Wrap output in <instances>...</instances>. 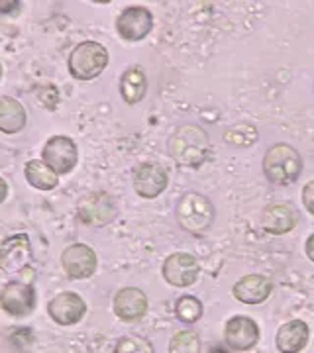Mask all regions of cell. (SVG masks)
I'll use <instances>...</instances> for the list:
<instances>
[{
    "mask_svg": "<svg viewBox=\"0 0 314 353\" xmlns=\"http://www.w3.org/2000/svg\"><path fill=\"white\" fill-rule=\"evenodd\" d=\"M169 353H201V340L195 332H177L169 341Z\"/></svg>",
    "mask_w": 314,
    "mask_h": 353,
    "instance_id": "603a6c76",
    "label": "cell"
},
{
    "mask_svg": "<svg viewBox=\"0 0 314 353\" xmlns=\"http://www.w3.org/2000/svg\"><path fill=\"white\" fill-rule=\"evenodd\" d=\"M277 350L281 353H299L308 343V326L302 320H291L277 332Z\"/></svg>",
    "mask_w": 314,
    "mask_h": 353,
    "instance_id": "ac0fdd59",
    "label": "cell"
},
{
    "mask_svg": "<svg viewBox=\"0 0 314 353\" xmlns=\"http://www.w3.org/2000/svg\"><path fill=\"white\" fill-rule=\"evenodd\" d=\"M224 338L234 352H248L259 340V328L248 316H234L226 322Z\"/></svg>",
    "mask_w": 314,
    "mask_h": 353,
    "instance_id": "4fadbf2b",
    "label": "cell"
},
{
    "mask_svg": "<svg viewBox=\"0 0 314 353\" xmlns=\"http://www.w3.org/2000/svg\"><path fill=\"white\" fill-rule=\"evenodd\" d=\"M210 141L202 128L185 124L175 130L169 139V153L183 167H201L208 155Z\"/></svg>",
    "mask_w": 314,
    "mask_h": 353,
    "instance_id": "6da1fadb",
    "label": "cell"
},
{
    "mask_svg": "<svg viewBox=\"0 0 314 353\" xmlns=\"http://www.w3.org/2000/svg\"><path fill=\"white\" fill-rule=\"evenodd\" d=\"M26 126V110L12 97L0 99V132L18 134Z\"/></svg>",
    "mask_w": 314,
    "mask_h": 353,
    "instance_id": "d6986e66",
    "label": "cell"
},
{
    "mask_svg": "<svg viewBox=\"0 0 314 353\" xmlns=\"http://www.w3.org/2000/svg\"><path fill=\"white\" fill-rule=\"evenodd\" d=\"M114 312L124 322H136L148 312V296L138 287L120 289L114 296Z\"/></svg>",
    "mask_w": 314,
    "mask_h": 353,
    "instance_id": "9a60e30c",
    "label": "cell"
},
{
    "mask_svg": "<svg viewBox=\"0 0 314 353\" xmlns=\"http://www.w3.org/2000/svg\"><path fill=\"white\" fill-rule=\"evenodd\" d=\"M306 255H308L311 261H314V234L306 240Z\"/></svg>",
    "mask_w": 314,
    "mask_h": 353,
    "instance_id": "4316f807",
    "label": "cell"
},
{
    "mask_svg": "<svg viewBox=\"0 0 314 353\" xmlns=\"http://www.w3.org/2000/svg\"><path fill=\"white\" fill-rule=\"evenodd\" d=\"M0 306L10 316L24 318V316L32 314L36 308V292L30 285L12 281L0 292Z\"/></svg>",
    "mask_w": 314,
    "mask_h": 353,
    "instance_id": "8992f818",
    "label": "cell"
},
{
    "mask_svg": "<svg viewBox=\"0 0 314 353\" xmlns=\"http://www.w3.org/2000/svg\"><path fill=\"white\" fill-rule=\"evenodd\" d=\"M228 143H236V145H251L257 141V130L250 124H239L236 128H230L224 134Z\"/></svg>",
    "mask_w": 314,
    "mask_h": 353,
    "instance_id": "cb8c5ba5",
    "label": "cell"
},
{
    "mask_svg": "<svg viewBox=\"0 0 314 353\" xmlns=\"http://www.w3.org/2000/svg\"><path fill=\"white\" fill-rule=\"evenodd\" d=\"M175 314L181 322L193 324L197 320H201L202 316V303L197 296H181L175 304Z\"/></svg>",
    "mask_w": 314,
    "mask_h": 353,
    "instance_id": "7402d4cb",
    "label": "cell"
},
{
    "mask_svg": "<svg viewBox=\"0 0 314 353\" xmlns=\"http://www.w3.org/2000/svg\"><path fill=\"white\" fill-rule=\"evenodd\" d=\"M118 34L126 41H139L144 39L153 28V16L148 8L144 6H130L122 10V14L116 20Z\"/></svg>",
    "mask_w": 314,
    "mask_h": 353,
    "instance_id": "30bf717a",
    "label": "cell"
},
{
    "mask_svg": "<svg viewBox=\"0 0 314 353\" xmlns=\"http://www.w3.org/2000/svg\"><path fill=\"white\" fill-rule=\"evenodd\" d=\"M167 173L161 165L144 163L134 173V189L141 199H155L167 189Z\"/></svg>",
    "mask_w": 314,
    "mask_h": 353,
    "instance_id": "5bb4252c",
    "label": "cell"
},
{
    "mask_svg": "<svg viewBox=\"0 0 314 353\" xmlns=\"http://www.w3.org/2000/svg\"><path fill=\"white\" fill-rule=\"evenodd\" d=\"M118 212L116 202L112 196H108L106 192H95L87 196L79 206V218L81 222H85L87 226H104Z\"/></svg>",
    "mask_w": 314,
    "mask_h": 353,
    "instance_id": "8fae6325",
    "label": "cell"
},
{
    "mask_svg": "<svg viewBox=\"0 0 314 353\" xmlns=\"http://www.w3.org/2000/svg\"><path fill=\"white\" fill-rule=\"evenodd\" d=\"M32 263V248L26 234L12 236L0 243V269L6 273H22Z\"/></svg>",
    "mask_w": 314,
    "mask_h": 353,
    "instance_id": "52a82bcc",
    "label": "cell"
},
{
    "mask_svg": "<svg viewBox=\"0 0 314 353\" xmlns=\"http://www.w3.org/2000/svg\"><path fill=\"white\" fill-rule=\"evenodd\" d=\"M302 171V159L289 143H275L264 157V173L273 185H291Z\"/></svg>",
    "mask_w": 314,
    "mask_h": 353,
    "instance_id": "7a4b0ae2",
    "label": "cell"
},
{
    "mask_svg": "<svg viewBox=\"0 0 314 353\" xmlns=\"http://www.w3.org/2000/svg\"><path fill=\"white\" fill-rule=\"evenodd\" d=\"M302 202H304L306 210L314 216V181L304 185V189H302Z\"/></svg>",
    "mask_w": 314,
    "mask_h": 353,
    "instance_id": "484cf974",
    "label": "cell"
},
{
    "mask_svg": "<svg viewBox=\"0 0 314 353\" xmlns=\"http://www.w3.org/2000/svg\"><path fill=\"white\" fill-rule=\"evenodd\" d=\"M297 210L291 206L289 202H275V204H269L265 208L264 214V228L265 232L269 234H287L293 228L297 226Z\"/></svg>",
    "mask_w": 314,
    "mask_h": 353,
    "instance_id": "e0dca14e",
    "label": "cell"
},
{
    "mask_svg": "<svg viewBox=\"0 0 314 353\" xmlns=\"http://www.w3.org/2000/svg\"><path fill=\"white\" fill-rule=\"evenodd\" d=\"M48 312L51 320L59 326H73L83 320L87 312V304L77 292H59L48 304Z\"/></svg>",
    "mask_w": 314,
    "mask_h": 353,
    "instance_id": "9c48e42d",
    "label": "cell"
},
{
    "mask_svg": "<svg viewBox=\"0 0 314 353\" xmlns=\"http://www.w3.org/2000/svg\"><path fill=\"white\" fill-rule=\"evenodd\" d=\"M210 353H230V352L224 350V347H220V345H214L213 350H210Z\"/></svg>",
    "mask_w": 314,
    "mask_h": 353,
    "instance_id": "f546056e",
    "label": "cell"
},
{
    "mask_svg": "<svg viewBox=\"0 0 314 353\" xmlns=\"http://www.w3.org/2000/svg\"><path fill=\"white\" fill-rule=\"evenodd\" d=\"M199 261L188 253L177 252L164 263V277L173 287H190L199 279Z\"/></svg>",
    "mask_w": 314,
    "mask_h": 353,
    "instance_id": "ba28073f",
    "label": "cell"
},
{
    "mask_svg": "<svg viewBox=\"0 0 314 353\" xmlns=\"http://www.w3.org/2000/svg\"><path fill=\"white\" fill-rule=\"evenodd\" d=\"M20 2H0V12H8L12 8H18Z\"/></svg>",
    "mask_w": 314,
    "mask_h": 353,
    "instance_id": "83f0119b",
    "label": "cell"
},
{
    "mask_svg": "<svg viewBox=\"0 0 314 353\" xmlns=\"http://www.w3.org/2000/svg\"><path fill=\"white\" fill-rule=\"evenodd\" d=\"M6 194H8V185H6L4 179H0V202H4Z\"/></svg>",
    "mask_w": 314,
    "mask_h": 353,
    "instance_id": "f1b7e54d",
    "label": "cell"
},
{
    "mask_svg": "<svg viewBox=\"0 0 314 353\" xmlns=\"http://www.w3.org/2000/svg\"><path fill=\"white\" fill-rule=\"evenodd\" d=\"M146 90H148V79L144 69L134 65L126 71L120 81V92H122V99L128 104H138L144 97H146Z\"/></svg>",
    "mask_w": 314,
    "mask_h": 353,
    "instance_id": "ffe728a7",
    "label": "cell"
},
{
    "mask_svg": "<svg viewBox=\"0 0 314 353\" xmlns=\"http://www.w3.org/2000/svg\"><path fill=\"white\" fill-rule=\"evenodd\" d=\"M108 65V51L97 41L79 43L69 57V71L79 81H90L99 77Z\"/></svg>",
    "mask_w": 314,
    "mask_h": 353,
    "instance_id": "277c9868",
    "label": "cell"
},
{
    "mask_svg": "<svg viewBox=\"0 0 314 353\" xmlns=\"http://www.w3.org/2000/svg\"><path fill=\"white\" fill-rule=\"evenodd\" d=\"M26 179L32 187H36L39 190H51L57 187L59 179H57V173L51 169L50 165H46L43 161H30L26 165Z\"/></svg>",
    "mask_w": 314,
    "mask_h": 353,
    "instance_id": "44dd1931",
    "label": "cell"
},
{
    "mask_svg": "<svg viewBox=\"0 0 314 353\" xmlns=\"http://www.w3.org/2000/svg\"><path fill=\"white\" fill-rule=\"evenodd\" d=\"M0 79H2V65H0Z\"/></svg>",
    "mask_w": 314,
    "mask_h": 353,
    "instance_id": "4dcf8cb0",
    "label": "cell"
},
{
    "mask_svg": "<svg viewBox=\"0 0 314 353\" xmlns=\"http://www.w3.org/2000/svg\"><path fill=\"white\" fill-rule=\"evenodd\" d=\"M213 202L199 192H187L177 204V222L190 234H202L213 226Z\"/></svg>",
    "mask_w": 314,
    "mask_h": 353,
    "instance_id": "3957f363",
    "label": "cell"
},
{
    "mask_svg": "<svg viewBox=\"0 0 314 353\" xmlns=\"http://www.w3.org/2000/svg\"><path fill=\"white\" fill-rule=\"evenodd\" d=\"M61 265L71 279H88L97 271V253L85 243H73L63 252Z\"/></svg>",
    "mask_w": 314,
    "mask_h": 353,
    "instance_id": "7c38bea8",
    "label": "cell"
},
{
    "mask_svg": "<svg viewBox=\"0 0 314 353\" xmlns=\"http://www.w3.org/2000/svg\"><path fill=\"white\" fill-rule=\"evenodd\" d=\"M271 281L264 275H246L234 285V296L244 304H262L271 294Z\"/></svg>",
    "mask_w": 314,
    "mask_h": 353,
    "instance_id": "2e32d148",
    "label": "cell"
},
{
    "mask_svg": "<svg viewBox=\"0 0 314 353\" xmlns=\"http://www.w3.org/2000/svg\"><path fill=\"white\" fill-rule=\"evenodd\" d=\"M114 353H153V345L146 338L126 336L116 343Z\"/></svg>",
    "mask_w": 314,
    "mask_h": 353,
    "instance_id": "d4e9b609",
    "label": "cell"
},
{
    "mask_svg": "<svg viewBox=\"0 0 314 353\" xmlns=\"http://www.w3.org/2000/svg\"><path fill=\"white\" fill-rule=\"evenodd\" d=\"M41 155H43V163L50 165L57 175H65V173L73 171V167L79 161V150H77L75 141L67 136L51 138L46 143Z\"/></svg>",
    "mask_w": 314,
    "mask_h": 353,
    "instance_id": "5b68a950",
    "label": "cell"
}]
</instances>
